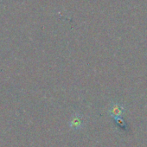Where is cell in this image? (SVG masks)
Segmentation results:
<instances>
[{
	"instance_id": "7a4b0ae2",
	"label": "cell",
	"mask_w": 147,
	"mask_h": 147,
	"mask_svg": "<svg viewBox=\"0 0 147 147\" xmlns=\"http://www.w3.org/2000/svg\"><path fill=\"white\" fill-rule=\"evenodd\" d=\"M122 111H123V109H122V107L119 105L114 104V105L112 106V107L110 109V113L113 117H118V116H119L122 113Z\"/></svg>"
},
{
	"instance_id": "6da1fadb",
	"label": "cell",
	"mask_w": 147,
	"mask_h": 147,
	"mask_svg": "<svg viewBox=\"0 0 147 147\" xmlns=\"http://www.w3.org/2000/svg\"><path fill=\"white\" fill-rule=\"evenodd\" d=\"M69 126L73 130H76V131L81 130L84 126V121H83L82 116L80 115L79 113L74 114L71 117V119L69 121Z\"/></svg>"
}]
</instances>
